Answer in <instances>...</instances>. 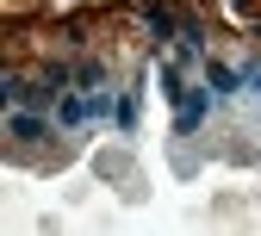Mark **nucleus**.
Segmentation results:
<instances>
[{
  "label": "nucleus",
  "instance_id": "obj_1",
  "mask_svg": "<svg viewBox=\"0 0 261 236\" xmlns=\"http://www.w3.org/2000/svg\"><path fill=\"white\" fill-rule=\"evenodd\" d=\"M212 106H218L212 81H205V87H180V93H174V130H180V137H193V130L212 118Z\"/></svg>",
  "mask_w": 261,
  "mask_h": 236
},
{
  "label": "nucleus",
  "instance_id": "obj_2",
  "mask_svg": "<svg viewBox=\"0 0 261 236\" xmlns=\"http://www.w3.org/2000/svg\"><path fill=\"white\" fill-rule=\"evenodd\" d=\"M205 81H212V93H218V106H224V99H237V87H249L237 69H224V62H212V69H205Z\"/></svg>",
  "mask_w": 261,
  "mask_h": 236
},
{
  "label": "nucleus",
  "instance_id": "obj_3",
  "mask_svg": "<svg viewBox=\"0 0 261 236\" xmlns=\"http://www.w3.org/2000/svg\"><path fill=\"white\" fill-rule=\"evenodd\" d=\"M143 19H149V31H155V38H162V44H168V38H174V31H180V25H174V13H168V7H155V0H149V7H143Z\"/></svg>",
  "mask_w": 261,
  "mask_h": 236
},
{
  "label": "nucleus",
  "instance_id": "obj_4",
  "mask_svg": "<svg viewBox=\"0 0 261 236\" xmlns=\"http://www.w3.org/2000/svg\"><path fill=\"white\" fill-rule=\"evenodd\" d=\"M137 112H143V87H130V93L118 99V130H130V124H137Z\"/></svg>",
  "mask_w": 261,
  "mask_h": 236
},
{
  "label": "nucleus",
  "instance_id": "obj_5",
  "mask_svg": "<svg viewBox=\"0 0 261 236\" xmlns=\"http://www.w3.org/2000/svg\"><path fill=\"white\" fill-rule=\"evenodd\" d=\"M243 81H249V93L261 99V62H249V69H243Z\"/></svg>",
  "mask_w": 261,
  "mask_h": 236
},
{
  "label": "nucleus",
  "instance_id": "obj_6",
  "mask_svg": "<svg viewBox=\"0 0 261 236\" xmlns=\"http://www.w3.org/2000/svg\"><path fill=\"white\" fill-rule=\"evenodd\" d=\"M230 7H237V19H249V13H255V0H230Z\"/></svg>",
  "mask_w": 261,
  "mask_h": 236
}]
</instances>
